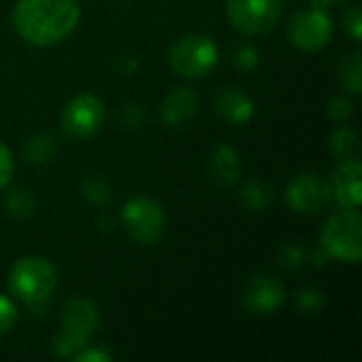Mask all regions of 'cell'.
Segmentation results:
<instances>
[{
    "label": "cell",
    "mask_w": 362,
    "mask_h": 362,
    "mask_svg": "<svg viewBox=\"0 0 362 362\" xmlns=\"http://www.w3.org/2000/svg\"><path fill=\"white\" fill-rule=\"evenodd\" d=\"M23 153H25V157H28L30 163H45V161H49V159L53 157V153H55V142H53V138L47 136V134H36V136H32V138L25 142Z\"/></svg>",
    "instance_id": "obj_19"
},
{
    "label": "cell",
    "mask_w": 362,
    "mask_h": 362,
    "mask_svg": "<svg viewBox=\"0 0 362 362\" xmlns=\"http://www.w3.org/2000/svg\"><path fill=\"white\" fill-rule=\"evenodd\" d=\"M339 81L350 93H361V53L354 51L350 55H344L339 64Z\"/></svg>",
    "instance_id": "obj_18"
},
{
    "label": "cell",
    "mask_w": 362,
    "mask_h": 362,
    "mask_svg": "<svg viewBox=\"0 0 362 362\" xmlns=\"http://www.w3.org/2000/svg\"><path fill=\"white\" fill-rule=\"evenodd\" d=\"M214 108L225 121L235 123V125L248 123L255 115V104H252L250 95L238 87L221 89L214 98Z\"/></svg>",
    "instance_id": "obj_14"
},
{
    "label": "cell",
    "mask_w": 362,
    "mask_h": 362,
    "mask_svg": "<svg viewBox=\"0 0 362 362\" xmlns=\"http://www.w3.org/2000/svg\"><path fill=\"white\" fill-rule=\"evenodd\" d=\"M127 235L140 246L157 244L165 233V212L159 202L151 197H132L121 212Z\"/></svg>",
    "instance_id": "obj_5"
},
{
    "label": "cell",
    "mask_w": 362,
    "mask_h": 362,
    "mask_svg": "<svg viewBox=\"0 0 362 362\" xmlns=\"http://www.w3.org/2000/svg\"><path fill=\"white\" fill-rule=\"evenodd\" d=\"M322 248L327 255L346 261L358 263L362 257V218L358 210L344 208L333 214L322 229Z\"/></svg>",
    "instance_id": "obj_3"
},
{
    "label": "cell",
    "mask_w": 362,
    "mask_h": 362,
    "mask_svg": "<svg viewBox=\"0 0 362 362\" xmlns=\"http://www.w3.org/2000/svg\"><path fill=\"white\" fill-rule=\"evenodd\" d=\"M197 93H193L187 87L170 91L161 102V119L168 127H180L187 125L197 115Z\"/></svg>",
    "instance_id": "obj_13"
},
{
    "label": "cell",
    "mask_w": 362,
    "mask_h": 362,
    "mask_svg": "<svg viewBox=\"0 0 362 362\" xmlns=\"http://www.w3.org/2000/svg\"><path fill=\"white\" fill-rule=\"evenodd\" d=\"M83 348H87V341H83V339H78V337H74L70 333H64V331H59L55 341H53V350L62 358H74Z\"/></svg>",
    "instance_id": "obj_21"
},
{
    "label": "cell",
    "mask_w": 362,
    "mask_h": 362,
    "mask_svg": "<svg viewBox=\"0 0 362 362\" xmlns=\"http://www.w3.org/2000/svg\"><path fill=\"white\" fill-rule=\"evenodd\" d=\"M210 174L218 185H233L240 176V159L238 153L227 146L221 144L214 148V153L210 155Z\"/></svg>",
    "instance_id": "obj_15"
},
{
    "label": "cell",
    "mask_w": 362,
    "mask_h": 362,
    "mask_svg": "<svg viewBox=\"0 0 362 362\" xmlns=\"http://www.w3.org/2000/svg\"><path fill=\"white\" fill-rule=\"evenodd\" d=\"M4 208L11 212V214H15V216H30L32 212H34V197H32V193L30 191H25V189H15V191H11L8 195H6V199H4Z\"/></svg>",
    "instance_id": "obj_20"
},
{
    "label": "cell",
    "mask_w": 362,
    "mask_h": 362,
    "mask_svg": "<svg viewBox=\"0 0 362 362\" xmlns=\"http://www.w3.org/2000/svg\"><path fill=\"white\" fill-rule=\"evenodd\" d=\"M112 358V354H108V352H104V350H87V348H83L76 356H74V361L78 362H108Z\"/></svg>",
    "instance_id": "obj_29"
},
{
    "label": "cell",
    "mask_w": 362,
    "mask_h": 362,
    "mask_svg": "<svg viewBox=\"0 0 362 362\" xmlns=\"http://www.w3.org/2000/svg\"><path fill=\"white\" fill-rule=\"evenodd\" d=\"M233 57H235V64H238L240 68H244V70L255 68L257 62H259V59H257V51H255L250 45H240Z\"/></svg>",
    "instance_id": "obj_27"
},
{
    "label": "cell",
    "mask_w": 362,
    "mask_h": 362,
    "mask_svg": "<svg viewBox=\"0 0 362 362\" xmlns=\"http://www.w3.org/2000/svg\"><path fill=\"white\" fill-rule=\"evenodd\" d=\"M225 8L235 30L261 36L276 28L282 15V0H225Z\"/></svg>",
    "instance_id": "obj_6"
},
{
    "label": "cell",
    "mask_w": 362,
    "mask_h": 362,
    "mask_svg": "<svg viewBox=\"0 0 362 362\" xmlns=\"http://www.w3.org/2000/svg\"><path fill=\"white\" fill-rule=\"evenodd\" d=\"M272 199H274L272 187L261 180H248L240 191V202L252 212L265 210L272 204Z\"/></svg>",
    "instance_id": "obj_16"
},
{
    "label": "cell",
    "mask_w": 362,
    "mask_h": 362,
    "mask_svg": "<svg viewBox=\"0 0 362 362\" xmlns=\"http://www.w3.org/2000/svg\"><path fill=\"white\" fill-rule=\"evenodd\" d=\"M331 195L348 210H358L362 202V168L356 159L341 161L331 178Z\"/></svg>",
    "instance_id": "obj_11"
},
{
    "label": "cell",
    "mask_w": 362,
    "mask_h": 362,
    "mask_svg": "<svg viewBox=\"0 0 362 362\" xmlns=\"http://www.w3.org/2000/svg\"><path fill=\"white\" fill-rule=\"evenodd\" d=\"M104 102L93 93L74 95L62 110V129L76 140L91 138L104 123Z\"/></svg>",
    "instance_id": "obj_7"
},
{
    "label": "cell",
    "mask_w": 362,
    "mask_h": 362,
    "mask_svg": "<svg viewBox=\"0 0 362 362\" xmlns=\"http://www.w3.org/2000/svg\"><path fill=\"white\" fill-rule=\"evenodd\" d=\"M282 265L286 267V269H293V267H299L301 265V261H303V248L301 246H295V244H291V246H286L284 250H282Z\"/></svg>",
    "instance_id": "obj_28"
},
{
    "label": "cell",
    "mask_w": 362,
    "mask_h": 362,
    "mask_svg": "<svg viewBox=\"0 0 362 362\" xmlns=\"http://www.w3.org/2000/svg\"><path fill=\"white\" fill-rule=\"evenodd\" d=\"M344 25H346V32L354 38V40H361L362 36V13L358 6L350 8L346 15H344Z\"/></svg>",
    "instance_id": "obj_26"
},
{
    "label": "cell",
    "mask_w": 362,
    "mask_h": 362,
    "mask_svg": "<svg viewBox=\"0 0 362 362\" xmlns=\"http://www.w3.org/2000/svg\"><path fill=\"white\" fill-rule=\"evenodd\" d=\"M15 172V161L11 151L6 148V144L0 142V189H4L8 185V180L13 178Z\"/></svg>",
    "instance_id": "obj_25"
},
{
    "label": "cell",
    "mask_w": 362,
    "mask_h": 362,
    "mask_svg": "<svg viewBox=\"0 0 362 362\" xmlns=\"http://www.w3.org/2000/svg\"><path fill=\"white\" fill-rule=\"evenodd\" d=\"M284 303V286L272 276H259L244 288V305L252 314H272Z\"/></svg>",
    "instance_id": "obj_12"
},
{
    "label": "cell",
    "mask_w": 362,
    "mask_h": 362,
    "mask_svg": "<svg viewBox=\"0 0 362 362\" xmlns=\"http://www.w3.org/2000/svg\"><path fill=\"white\" fill-rule=\"evenodd\" d=\"M331 199V185L314 172H303L295 176L286 189V202L293 210L301 214H314L322 210Z\"/></svg>",
    "instance_id": "obj_9"
},
{
    "label": "cell",
    "mask_w": 362,
    "mask_h": 362,
    "mask_svg": "<svg viewBox=\"0 0 362 362\" xmlns=\"http://www.w3.org/2000/svg\"><path fill=\"white\" fill-rule=\"evenodd\" d=\"M170 66L185 78H202L214 70L218 62V47L204 34H187L170 49Z\"/></svg>",
    "instance_id": "obj_4"
},
{
    "label": "cell",
    "mask_w": 362,
    "mask_h": 362,
    "mask_svg": "<svg viewBox=\"0 0 362 362\" xmlns=\"http://www.w3.org/2000/svg\"><path fill=\"white\" fill-rule=\"evenodd\" d=\"M81 19L76 0H17L13 25L34 47H51L64 40Z\"/></svg>",
    "instance_id": "obj_1"
},
{
    "label": "cell",
    "mask_w": 362,
    "mask_h": 362,
    "mask_svg": "<svg viewBox=\"0 0 362 362\" xmlns=\"http://www.w3.org/2000/svg\"><path fill=\"white\" fill-rule=\"evenodd\" d=\"M333 2H346V0H333Z\"/></svg>",
    "instance_id": "obj_30"
},
{
    "label": "cell",
    "mask_w": 362,
    "mask_h": 362,
    "mask_svg": "<svg viewBox=\"0 0 362 362\" xmlns=\"http://www.w3.org/2000/svg\"><path fill=\"white\" fill-rule=\"evenodd\" d=\"M361 151V142L354 129L350 127H339L333 136H331V153L339 159V161H352L358 157Z\"/></svg>",
    "instance_id": "obj_17"
},
{
    "label": "cell",
    "mask_w": 362,
    "mask_h": 362,
    "mask_svg": "<svg viewBox=\"0 0 362 362\" xmlns=\"http://www.w3.org/2000/svg\"><path fill=\"white\" fill-rule=\"evenodd\" d=\"M11 293L28 305H38L51 297L57 286V272L42 257L19 259L8 274Z\"/></svg>",
    "instance_id": "obj_2"
},
{
    "label": "cell",
    "mask_w": 362,
    "mask_h": 362,
    "mask_svg": "<svg viewBox=\"0 0 362 362\" xmlns=\"http://www.w3.org/2000/svg\"><path fill=\"white\" fill-rule=\"evenodd\" d=\"M297 303L305 312H318L322 308L325 299H322V293L320 291H316V288H303L297 295Z\"/></svg>",
    "instance_id": "obj_22"
},
{
    "label": "cell",
    "mask_w": 362,
    "mask_h": 362,
    "mask_svg": "<svg viewBox=\"0 0 362 362\" xmlns=\"http://www.w3.org/2000/svg\"><path fill=\"white\" fill-rule=\"evenodd\" d=\"M100 325V312L89 299H70L62 310V331L70 333L83 341L95 333Z\"/></svg>",
    "instance_id": "obj_10"
},
{
    "label": "cell",
    "mask_w": 362,
    "mask_h": 362,
    "mask_svg": "<svg viewBox=\"0 0 362 362\" xmlns=\"http://www.w3.org/2000/svg\"><path fill=\"white\" fill-rule=\"evenodd\" d=\"M15 322H17V310L13 301L0 295V335L8 333Z\"/></svg>",
    "instance_id": "obj_23"
},
{
    "label": "cell",
    "mask_w": 362,
    "mask_h": 362,
    "mask_svg": "<svg viewBox=\"0 0 362 362\" xmlns=\"http://www.w3.org/2000/svg\"><path fill=\"white\" fill-rule=\"evenodd\" d=\"M333 19L325 8H310L297 13L288 23V38L301 51H318L333 38Z\"/></svg>",
    "instance_id": "obj_8"
},
{
    "label": "cell",
    "mask_w": 362,
    "mask_h": 362,
    "mask_svg": "<svg viewBox=\"0 0 362 362\" xmlns=\"http://www.w3.org/2000/svg\"><path fill=\"white\" fill-rule=\"evenodd\" d=\"M327 112H329V117L335 119V121H346V119L352 115V102H350L346 95H337V98H333V100L329 102Z\"/></svg>",
    "instance_id": "obj_24"
}]
</instances>
